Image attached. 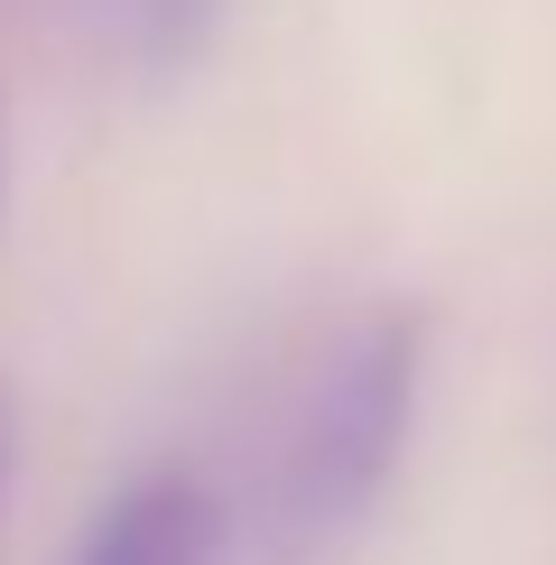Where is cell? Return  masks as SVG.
<instances>
[{
  "instance_id": "cell-1",
  "label": "cell",
  "mask_w": 556,
  "mask_h": 565,
  "mask_svg": "<svg viewBox=\"0 0 556 565\" xmlns=\"http://www.w3.org/2000/svg\"><path fill=\"white\" fill-rule=\"evenodd\" d=\"M427 371H436V306L427 297L362 306L334 334V352L316 362V381L288 417V445H278V473H269V520L297 565L353 547L381 520L389 482L408 463L417 408H427Z\"/></svg>"
},
{
  "instance_id": "cell-2",
  "label": "cell",
  "mask_w": 556,
  "mask_h": 565,
  "mask_svg": "<svg viewBox=\"0 0 556 565\" xmlns=\"http://www.w3.org/2000/svg\"><path fill=\"white\" fill-rule=\"evenodd\" d=\"M223 491L195 463H139L103 491L65 565H223Z\"/></svg>"
},
{
  "instance_id": "cell-3",
  "label": "cell",
  "mask_w": 556,
  "mask_h": 565,
  "mask_svg": "<svg viewBox=\"0 0 556 565\" xmlns=\"http://www.w3.org/2000/svg\"><path fill=\"white\" fill-rule=\"evenodd\" d=\"M232 0H84V29L121 75L139 84H185L214 56Z\"/></svg>"
},
{
  "instance_id": "cell-4",
  "label": "cell",
  "mask_w": 556,
  "mask_h": 565,
  "mask_svg": "<svg viewBox=\"0 0 556 565\" xmlns=\"http://www.w3.org/2000/svg\"><path fill=\"white\" fill-rule=\"evenodd\" d=\"M19 445H29L19 436V390L0 381V529H10V491H19Z\"/></svg>"
},
{
  "instance_id": "cell-5",
  "label": "cell",
  "mask_w": 556,
  "mask_h": 565,
  "mask_svg": "<svg viewBox=\"0 0 556 565\" xmlns=\"http://www.w3.org/2000/svg\"><path fill=\"white\" fill-rule=\"evenodd\" d=\"M0 204H10V103H0Z\"/></svg>"
}]
</instances>
